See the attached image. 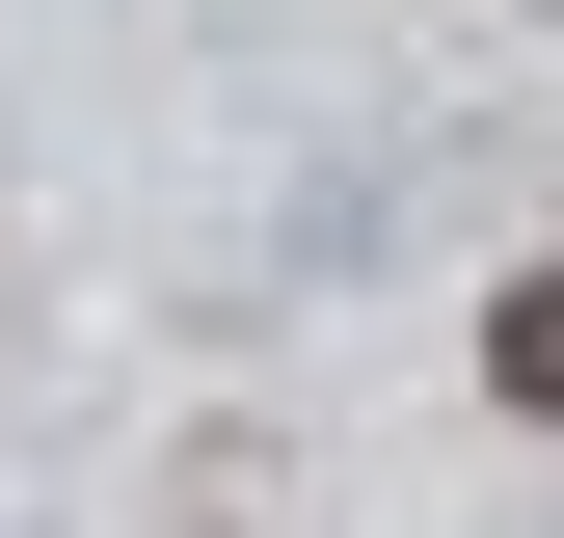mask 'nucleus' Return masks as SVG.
I'll return each instance as SVG.
<instances>
[{"instance_id": "1", "label": "nucleus", "mask_w": 564, "mask_h": 538, "mask_svg": "<svg viewBox=\"0 0 564 538\" xmlns=\"http://www.w3.org/2000/svg\"><path fill=\"white\" fill-rule=\"evenodd\" d=\"M484 377H511V404H564V269H538L511 323H484Z\"/></svg>"}]
</instances>
